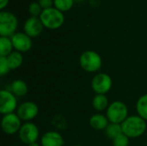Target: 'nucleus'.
<instances>
[{"label":"nucleus","mask_w":147,"mask_h":146,"mask_svg":"<svg viewBox=\"0 0 147 146\" xmlns=\"http://www.w3.org/2000/svg\"><path fill=\"white\" fill-rule=\"evenodd\" d=\"M106 116L109 123L121 124L128 117L127 107L123 102L115 101L108 107Z\"/></svg>","instance_id":"4"},{"label":"nucleus","mask_w":147,"mask_h":146,"mask_svg":"<svg viewBox=\"0 0 147 146\" xmlns=\"http://www.w3.org/2000/svg\"><path fill=\"white\" fill-rule=\"evenodd\" d=\"M109 121L106 115L102 114H95L90 118V126L97 131L105 130Z\"/></svg>","instance_id":"14"},{"label":"nucleus","mask_w":147,"mask_h":146,"mask_svg":"<svg viewBox=\"0 0 147 146\" xmlns=\"http://www.w3.org/2000/svg\"><path fill=\"white\" fill-rule=\"evenodd\" d=\"M122 128L121 124H115V123H109L108 126L105 129V134L109 139H111L112 140L115 139L119 135L122 134Z\"/></svg>","instance_id":"20"},{"label":"nucleus","mask_w":147,"mask_h":146,"mask_svg":"<svg viewBox=\"0 0 147 146\" xmlns=\"http://www.w3.org/2000/svg\"><path fill=\"white\" fill-rule=\"evenodd\" d=\"M9 3V0H0V9H3Z\"/></svg>","instance_id":"26"},{"label":"nucleus","mask_w":147,"mask_h":146,"mask_svg":"<svg viewBox=\"0 0 147 146\" xmlns=\"http://www.w3.org/2000/svg\"><path fill=\"white\" fill-rule=\"evenodd\" d=\"M18 26L17 18L14 14L8 11L0 12V35L3 37H11L16 34Z\"/></svg>","instance_id":"5"},{"label":"nucleus","mask_w":147,"mask_h":146,"mask_svg":"<svg viewBox=\"0 0 147 146\" xmlns=\"http://www.w3.org/2000/svg\"><path fill=\"white\" fill-rule=\"evenodd\" d=\"M10 91L16 96H25L28 91V88L27 83L21 79L14 80L10 84Z\"/></svg>","instance_id":"15"},{"label":"nucleus","mask_w":147,"mask_h":146,"mask_svg":"<svg viewBox=\"0 0 147 146\" xmlns=\"http://www.w3.org/2000/svg\"><path fill=\"white\" fill-rule=\"evenodd\" d=\"M13 44L9 37H0V57H7L13 51Z\"/></svg>","instance_id":"18"},{"label":"nucleus","mask_w":147,"mask_h":146,"mask_svg":"<svg viewBox=\"0 0 147 146\" xmlns=\"http://www.w3.org/2000/svg\"><path fill=\"white\" fill-rule=\"evenodd\" d=\"M42 8L40 7V5L39 4V3H36V2H34V3H31L30 5L28 6V11L29 13L32 15V16H40L41 12H42Z\"/></svg>","instance_id":"23"},{"label":"nucleus","mask_w":147,"mask_h":146,"mask_svg":"<svg viewBox=\"0 0 147 146\" xmlns=\"http://www.w3.org/2000/svg\"><path fill=\"white\" fill-rule=\"evenodd\" d=\"M10 71V68L9 66L7 58L6 57H0V75L1 77H3L4 75L8 74Z\"/></svg>","instance_id":"24"},{"label":"nucleus","mask_w":147,"mask_h":146,"mask_svg":"<svg viewBox=\"0 0 147 146\" xmlns=\"http://www.w3.org/2000/svg\"><path fill=\"white\" fill-rule=\"evenodd\" d=\"M22 120L15 114H8L3 116L1 120V128L5 134L13 135L18 133L22 127Z\"/></svg>","instance_id":"8"},{"label":"nucleus","mask_w":147,"mask_h":146,"mask_svg":"<svg viewBox=\"0 0 147 146\" xmlns=\"http://www.w3.org/2000/svg\"><path fill=\"white\" fill-rule=\"evenodd\" d=\"M74 0H53L54 8L61 12L68 11L71 9L74 3Z\"/></svg>","instance_id":"21"},{"label":"nucleus","mask_w":147,"mask_h":146,"mask_svg":"<svg viewBox=\"0 0 147 146\" xmlns=\"http://www.w3.org/2000/svg\"><path fill=\"white\" fill-rule=\"evenodd\" d=\"M6 58H7V61H8V64H9L10 70L18 69L22 65V61H23V57L22 55V52H19L17 51L12 52Z\"/></svg>","instance_id":"16"},{"label":"nucleus","mask_w":147,"mask_h":146,"mask_svg":"<svg viewBox=\"0 0 147 146\" xmlns=\"http://www.w3.org/2000/svg\"><path fill=\"white\" fill-rule=\"evenodd\" d=\"M39 128L34 123H32L30 121L22 124L18 133L20 140L27 145L35 143L39 139Z\"/></svg>","instance_id":"7"},{"label":"nucleus","mask_w":147,"mask_h":146,"mask_svg":"<svg viewBox=\"0 0 147 146\" xmlns=\"http://www.w3.org/2000/svg\"><path fill=\"white\" fill-rule=\"evenodd\" d=\"M43 26L49 29H57L60 28L65 22L63 12L54 7L43 9L40 17Z\"/></svg>","instance_id":"2"},{"label":"nucleus","mask_w":147,"mask_h":146,"mask_svg":"<svg viewBox=\"0 0 147 146\" xmlns=\"http://www.w3.org/2000/svg\"><path fill=\"white\" fill-rule=\"evenodd\" d=\"M39 113V108L33 102H25L20 104L16 109V114L22 120L30 121L34 120Z\"/></svg>","instance_id":"10"},{"label":"nucleus","mask_w":147,"mask_h":146,"mask_svg":"<svg viewBox=\"0 0 147 146\" xmlns=\"http://www.w3.org/2000/svg\"><path fill=\"white\" fill-rule=\"evenodd\" d=\"M111 77L104 72L97 73L91 80V88L96 95H106L112 88Z\"/></svg>","instance_id":"6"},{"label":"nucleus","mask_w":147,"mask_h":146,"mask_svg":"<svg viewBox=\"0 0 147 146\" xmlns=\"http://www.w3.org/2000/svg\"><path fill=\"white\" fill-rule=\"evenodd\" d=\"M79 65L81 68L87 72H97L102 68V59L100 54L96 52L88 50L80 55Z\"/></svg>","instance_id":"3"},{"label":"nucleus","mask_w":147,"mask_h":146,"mask_svg":"<svg viewBox=\"0 0 147 146\" xmlns=\"http://www.w3.org/2000/svg\"><path fill=\"white\" fill-rule=\"evenodd\" d=\"M10 39L13 44V47L19 52H26L32 47L31 37H29L25 33H16L10 37Z\"/></svg>","instance_id":"11"},{"label":"nucleus","mask_w":147,"mask_h":146,"mask_svg":"<svg viewBox=\"0 0 147 146\" xmlns=\"http://www.w3.org/2000/svg\"><path fill=\"white\" fill-rule=\"evenodd\" d=\"M122 133L129 139L142 136L146 131V121L139 115L128 116L121 124Z\"/></svg>","instance_id":"1"},{"label":"nucleus","mask_w":147,"mask_h":146,"mask_svg":"<svg viewBox=\"0 0 147 146\" xmlns=\"http://www.w3.org/2000/svg\"><path fill=\"white\" fill-rule=\"evenodd\" d=\"M129 138L124 133L119 135L115 139H113V146H128L129 145Z\"/></svg>","instance_id":"22"},{"label":"nucleus","mask_w":147,"mask_h":146,"mask_svg":"<svg viewBox=\"0 0 147 146\" xmlns=\"http://www.w3.org/2000/svg\"><path fill=\"white\" fill-rule=\"evenodd\" d=\"M92 106L96 111H103L109 106V99L106 95H96L92 100Z\"/></svg>","instance_id":"17"},{"label":"nucleus","mask_w":147,"mask_h":146,"mask_svg":"<svg viewBox=\"0 0 147 146\" xmlns=\"http://www.w3.org/2000/svg\"><path fill=\"white\" fill-rule=\"evenodd\" d=\"M146 146H147V145H146Z\"/></svg>","instance_id":"30"},{"label":"nucleus","mask_w":147,"mask_h":146,"mask_svg":"<svg viewBox=\"0 0 147 146\" xmlns=\"http://www.w3.org/2000/svg\"><path fill=\"white\" fill-rule=\"evenodd\" d=\"M38 3L43 9L52 8L53 5V0H39Z\"/></svg>","instance_id":"25"},{"label":"nucleus","mask_w":147,"mask_h":146,"mask_svg":"<svg viewBox=\"0 0 147 146\" xmlns=\"http://www.w3.org/2000/svg\"><path fill=\"white\" fill-rule=\"evenodd\" d=\"M74 1H76V2H81V1H84V0H74Z\"/></svg>","instance_id":"28"},{"label":"nucleus","mask_w":147,"mask_h":146,"mask_svg":"<svg viewBox=\"0 0 147 146\" xmlns=\"http://www.w3.org/2000/svg\"><path fill=\"white\" fill-rule=\"evenodd\" d=\"M43 24L40 18L36 16H31L26 20L23 25V30L26 34L29 37H37L39 36L43 30Z\"/></svg>","instance_id":"12"},{"label":"nucleus","mask_w":147,"mask_h":146,"mask_svg":"<svg viewBox=\"0 0 147 146\" xmlns=\"http://www.w3.org/2000/svg\"><path fill=\"white\" fill-rule=\"evenodd\" d=\"M71 146H82V145H71Z\"/></svg>","instance_id":"29"},{"label":"nucleus","mask_w":147,"mask_h":146,"mask_svg":"<svg viewBox=\"0 0 147 146\" xmlns=\"http://www.w3.org/2000/svg\"><path fill=\"white\" fill-rule=\"evenodd\" d=\"M136 110L138 115L144 119L146 121L147 120V94L141 96L136 103Z\"/></svg>","instance_id":"19"},{"label":"nucleus","mask_w":147,"mask_h":146,"mask_svg":"<svg viewBox=\"0 0 147 146\" xmlns=\"http://www.w3.org/2000/svg\"><path fill=\"white\" fill-rule=\"evenodd\" d=\"M17 100L16 96L7 89L0 91V114L3 115L14 113L17 109Z\"/></svg>","instance_id":"9"},{"label":"nucleus","mask_w":147,"mask_h":146,"mask_svg":"<svg viewBox=\"0 0 147 146\" xmlns=\"http://www.w3.org/2000/svg\"><path fill=\"white\" fill-rule=\"evenodd\" d=\"M65 144L63 136L55 131H49L44 133L40 139L41 146H63Z\"/></svg>","instance_id":"13"},{"label":"nucleus","mask_w":147,"mask_h":146,"mask_svg":"<svg viewBox=\"0 0 147 146\" xmlns=\"http://www.w3.org/2000/svg\"><path fill=\"white\" fill-rule=\"evenodd\" d=\"M28 146H40V144H38L37 142H35V143H33V144L28 145Z\"/></svg>","instance_id":"27"}]
</instances>
